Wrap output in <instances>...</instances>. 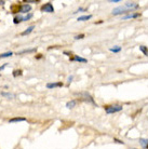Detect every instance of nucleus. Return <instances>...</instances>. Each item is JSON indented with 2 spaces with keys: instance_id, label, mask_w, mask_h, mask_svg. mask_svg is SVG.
Listing matches in <instances>:
<instances>
[{
  "instance_id": "obj_1",
  "label": "nucleus",
  "mask_w": 148,
  "mask_h": 149,
  "mask_svg": "<svg viewBox=\"0 0 148 149\" xmlns=\"http://www.w3.org/2000/svg\"><path fill=\"white\" fill-rule=\"evenodd\" d=\"M123 109L122 105H109V106H105V111L106 113H115V112L121 111Z\"/></svg>"
},
{
  "instance_id": "obj_2",
  "label": "nucleus",
  "mask_w": 148,
  "mask_h": 149,
  "mask_svg": "<svg viewBox=\"0 0 148 149\" xmlns=\"http://www.w3.org/2000/svg\"><path fill=\"white\" fill-rule=\"evenodd\" d=\"M76 94L81 97L82 101L88 102V103H91V104L95 105V102H94V100H93V97L91 96V95H90L88 92H82V93H76Z\"/></svg>"
},
{
  "instance_id": "obj_3",
  "label": "nucleus",
  "mask_w": 148,
  "mask_h": 149,
  "mask_svg": "<svg viewBox=\"0 0 148 149\" xmlns=\"http://www.w3.org/2000/svg\"><path fill=\"white\" fill-rule=\"evenodd\" d=\"M129 12L130 11L124 7V6H120V7L115 8L111 13H112V15H122V14H126V13H129Z\"/></svg>"
},
{
  "instance_id": "obj_4",
  "label": "nucleus",
  "mask_w": 148,
  "mask_h": 149,
  "mask_svg": "<svg viewBox=\"0 0 148 149\" xmlns=\"http://www.w3.org/2000/svg\"><path fill=\"white\" fill-rule=\"evenodd\" d=\"M41 11L42 12H47V13H53L54 12V8H53V4L51 2H47L45 4H43L41 7Z\"/></svg>"
},
{
  "instance_id": "obj_5",
  "label": "nucleus",
  "mask_w": 148,
  "mask_h": 149,
  "mask_svg": "<svg viewBox=\"0 0 148 149\" xmlns=\"http://www.w3.org/2000/svg\"><path fill=\"white\" fill-rule=\"evenodd\" d=\"M124 7L131 12V11H133V10H137V9L140 8V4L136 3V2H126Z\"/></svg>"
},
{
  "instance_id": "obj_6",
  "label": "nucleus",
  "mask_w": 148,
  "mask_h": 149,
  "mask_svg": "<svg viewBox=\"0 0 148 149\" xmlns=\"http://www.w3.org/2000/svg\"><path fill=\"white\" fill-rule=\"evenodd\" d=\"M141 16V13L137 12V13H129V14L124 15L122 17V19H136V17H140Z\"/></svg>"
},
{
  "instance_id": "obj_7",
  "label": "nucleus",
  "mask_w": 148,
  "mask_h": 149,
  "mask_svg": "<svg viewBox=\"0 0 148 149\" xmlns=\"http://www.w3.org/2000/svg\"><path fill=\"white\" fill-rule=\"evenodd\" d=\"M30 9H31V7H30L29 4L24 3L20 7V12H21V13H27V12L30 11Z\"/></svg>"
},
{
  "instance_id": "obj_8",
  "label": "nucleus",
  "mask_w": 148,
  "mask_h": 149,
  "mask_svg": "<svg viewBox=\"0 0 148 149\" xmlns=\"http://www.w3.org/2000/svg\"><path fill=\"white\" fill-rule=\"evenodd\" d=\"M61 86H63L62 82H53V83H48L47 84L48 89H54V88H61Z\"/></svg>"
},
{
  "instance_id": "obj_9",
  "label": "nucleus",
  "mask_w": 148,
  "mask_h": 149,
  "mask_svg": "<svg viewBox=\"0 0 148 149\" xmlns=\"http://www.w3.org/2000/svg\"><path fill=\"white\" fill-rule=\"evenodd\" d=\"M71 62H80V63H87V60L83 58V57H80V56L78 55H74V57H71Z\"/></svg>"
},
{
  "instance_id": "obj_10",
  "label": "nucleus",
  "mask_w": 148,
  "mask_h": 149,
  "mask_svg": "<svg viewBox=\"0 0 148 149\" xmlns=\"http://www.w3.org/2000/svg\"><path fill=\"white\" fill-rule=\"evenodd\" d=\"M37 51V48H33V49H25V50H22L17 52V55H21V54H24V53H33Z\"/></svg>"
},
{
  "instance_id": "obj_11",
  "label": "nucleus",
  "mask_w": 148,
  "mask_h": 149,
  "mask_svg": "<svg viewBox=\"0 0 148 149\" xmlns=\"http://www.w3.org/2000/svg\"><path fill=\"white\" fill-rule=\"evenodd\" d=\"M140 144H141V146L143 147L144 149H148V139H146V138H140Z\"/></svg>"
},
{
  "instance_id": "obj_12",
  "label": "nucleus",
  "mask_w": 148,
  "mask_h": 149,
  "mask_svg": "<svg viewBox=\"0 0 148 149\" xmlns=\"http://www.w3.org/2000/svg\"><path fill=\"white\" fill-rule=\"evenodd\" d=\"M76 105H77V101H76V100H71V101L66 103V107L68 109H71V108H74Z\"/></svg>"
},
{
  "instance_id": "obj_13",
  "label": "nucleus",
  "mask_w": 148,
  "mask_h": 149,
  "mask_svg": "<svg viewBox=\"0 0 148 149\" xmlns=\"http://www.w3.org/2000/svg\"><path fill=\"white\" fill-rule=\"evenodd\" d=\"M21 121H26V119H25V118H23V117H15V118H12V119L9 120V122H10V123L21 122Z\"/></svg>"
},
{
  "instance_id": "obj_14",
  "label": "nucleus",
  "mask_w": 148,
  "mask_h": 149,
  "mask_svg": "<svg viewBox=\"0 0 148 149\" xmlns=\"http://www.w3.org/2000/svg\"><path fill=\"white\" fill-rule=\"evenodd\" d=\"M21 22H24V16H22V15H16L13 19V23L14 24H20Z\"/></svg>"
},
{
  "instance_id": "obj_15",
  "label": "nucleus",
  "mask_w": 148,
  "mask_h": 149,
  "mask_svg": "<svg viewBox=\"0 0 148 149\" xmlns=\"http://www.w3.org/2000/svg\"><path fill=\"white\" fill-rule=\"evenodd\" d=\"M91 17H92V15H82V16L78 17L77 21H79V22H84V21H89Z\"/></svg>"
},
{
  "instance_id": "obj_16",
  "label": "nucleus",
  "mask_w": 148,
  "mask_h": 149,
  "mask_svg": "<svg viewBox=\"0 0 148 149\" xmlns=\"http://www.w3.org/2000/svg\"><path fill=\"white\" fill-rule=\"evenodd\" d=\"M34 28H35V26H34V25H31V26H29L26 30H24V31H23V33L21 35H22V36H26V35H29L30 33H31V31L34 30Z\"/></svg>"
},
{
  "instance_id": "obj_17",
  "label": "nucleus",
  "mask_w": 148,
  "mask_h": 149,
  "mask_svg": "<svg viewBox=\"0 0 148 149\" xmlns=\"http://www.w3.org/2000/svg\"><path fill=\"white\" fill-rule=\"evenodd\" d=\"M12 55H13V52H11V51L2 53V54H0V60H1V58H6V57H10V56H12Z\"/></svg>"
},
{
  "instance_id": "obj_18",
  "label": "nucleus",
  "mask_w": 148,
  "mask_h": 149,
  "mask_svg": "<svg viewBox=\"0 0 148 149\" xmlns=\"http://www.w3.org/2000/svg\"><path fill=\"white\" fill-rule=\"evenodd\" d=\"M1 95L3 97H8V98H14L15 95L12 93H9V92H1Z\"/></svg>"
},
{
  "instance_id": "obj_19",
  "label": "nucleus",
  "mask_w": 148,
  "mask_h": 149,
  "mask_svg": "<svg viewBox=\"0 0 148 149\" xmlns=\"http://www.w3.org/2000/svg\"><path fill=\"white\" fill-rule=\"evenodd\" d=\"M111 52H114V53H119L120 51H121V47H119V45H115L114 48H110L109 49Z\"/></svg>"
},
{
  "instance_id": "obj_20",
  "label": "nucleus",
  "mask_w": 148,
  "mask_h": 149,
  "mask_svg": "<svg viewBox=\"0 0 148 149\" xmlns=\"http://www.w3.org/2000/svg\"><path fill=\"white\" fill-rule=\"evenodd\" d=\"M140 50H141L142 52L144 53V55L148 56V49H147V47H145V45H140Z\"/></svg>"
},
{
  "instance_id": "obj_21",
  "label": "nucleus",
  "mask_w": 148,
  "mask_h": 149,
  "mask_svg": "<svg viewBox=\"0 0 148 149\" xmlns=\"http://www.w3.org/2000/svg\"><path fill=\"white\" fill-rule=\"evenodd\" d=\"M17 76H22V70L21 69L13 71V77H17Z\"/></svg>"
},
{
  "instance_id": "obj_22",
  "label": "nucleus",
  "mask_w": 148,
  "mask_h": 149,
  "mask_svg": "<svg viewBox=\"0 0 148 149\" xmlns=\"http://www.w3.org/2000/svg\"><path fill=\"white\" fill-rule=\"evenodd\" d=\"M39 2V0H25L24 1V3H38Z\"/></svg>"
},
{
  "instance_id": "obj_23",
  "label": "nucleus",
  "mask_w": 148,
  "mask_h": 149,
  "mask_svg": "<svg viewBox=\"0 0 148 149\" xmlns=\"http://www.w3.org/2000/svg\"><path fill=\"white\" fill-rule=\"evenodd\" d=\"M33 17V14L31 13H29V14H27L26 16H24V22H26V21H29L30 19Z\"/></svg>"
},
{
  "instance_id": "obj_24",
  "label": "nucleus",
  "mask_w": 148,
  "mask_h": 149,
  "mask_svg": "<svg viewBox=\"0 0 148 149\" xmlns=\"http://www.w3.org/2000/svg\"><path fill=\"white\" fill-rule=\"evenodd\" d=\"M84 37H85L84 34H80V35H77V36L75 37V39H76V40H79V39H83Z\"/></svg>"
},
{
  "instance_id": "obj_25",
  "label": "nucleus",
  "mask_w": 148,
  "mask_h": 149,
  "mask_svg": "<svg viewBox=\"0 0 148 149\" xmlns=\"http://www.w3.org/2000/svg\"><path fill=\"white\" fill-rule=\"evenodd\" d=\"M114 141H115L116 143H118V144H122V145H123V144H124V143H123V142H121V141H119L118 138H114Z\"/></svg>"
},
{
  "instance_id": "obj_26",
  "label": "nucleus",
  "mask_w": 148,
  "mask_h": 149,
  "mask_svg": "<svg viewBox=\"0 0 148 149\" xmlns=\"http://www.w3.org/2000/svg\"><path fill=\"white\" fill-rule=\"evenodd\" d=\"M84 11H87V10L83 9V8H79V9L77 10V12H84ZM77 12H76V13H77Z\"/></svg>"
},
{
  "instance_id": "obj_27",
  "label": "nucleus",
  "mask_w": 148,
  "mask_h": 149,
  "mask_svg": "<svg viewBox=\"0 0 148 149\" xmlns=\"http://www.w3.org/2000/svg\"><path fill=\"white\" fill-rule=\"evenodd\" d=\"M109 2H111V3H117V2H120V0H109Z\"/></svg>"
},
{
  "instance_id": "obj_28",
  "label": "nucleus",
  "mask_w": 148,
  "mask_h": 149,
  "mask_svg": "<svg viewBox=\"0 0 148 149\" xmlns=\"http://www.w3.org/2000/svg\"><path fill=\"white\" fill-rule=\"evenodd\" d=\"M73 79H74V76H71V77H68V83H71L73 81Z\"/></svg>"
},
{
  "instance_id": "obj_29",
  "label": "nucleus",
  "mask_w": 148,
  "mask_h": 149,
  "mask_svg": "<svg viewBox=\"0 0 148 149\" xmlns=\"http://www.w3.org/2000/svg\"><path fill=\"white\" fill-rule=\"evenodd\" d=\"M64 54H67V55H71V52H67V51H65V52H64Z\"/></svg>"
},
{
  "instance_id": "obj_30",
  "label": "nucleus",
  "mask_w": 148,
  "mask_h": 149,
  "mask_svg": "<svg viewBox=\"0 0 148 149\" xmlns=\"http://www.w3.org/2000/svg\"><path fill=\"white\" fill-rule=\"evenodd\" d=\"M4 3H6V1H3V0H2V1H0V4H1V6H3Z\"/></svg>"
},
{
  "instance_id": "obj_31",
  "label": "nucleus",
  "mask_w": 148,
  "mask_h": 149,
  "mask_svg": "<svg viewBox=\"0 0 148 149\" xmlns=\"http://www.w3.org/2000/svg\"><path fill=\"white\" fill-rule=\"evenodd\" d=\"M4 67H6V65H3V66H0V70H2Z\"/></svg>"
},
{
  "instance_id": "obj_32",
  "label": "nucleus",
  "mask_w": 148,
  "mask_h": 149,
  "mask_svg": "<svg viewBox=\"0 0 148 149\" xmlns=\"http://www.w3.org/2000/svg\"><path fill=\"white\" fill-rule=\"evenodd\" d=\"M132 149H136V148H132Z\"/></svg>"
},
{
  "instance_id": "obj_33",
  "label": "nucleus",
  "mask_w": 148,
  "mask_h": 149,
  "mask_svg": "<svg viewBox=\"0 0 148 149\" xmlns=\"http://www.w3.org/2000/svg\"><path fill=\"white\" fill-rule=\"evenodd\" d=\"M0 76H1V74H0Z\"/></svg>"
}]
</instances>
